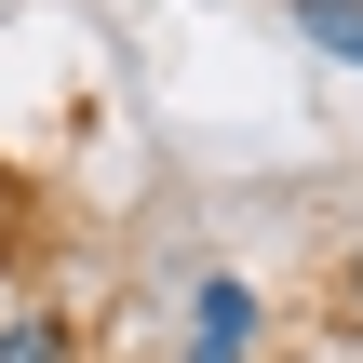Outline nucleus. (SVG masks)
<instances>
[{
    "label": "nucleus",
    "mask_w": 363,
    "mask_h": 363,
    "mask_svg": "<svg viewBox=\"0 0 363 363\" xmlns=\"http://www.w3.org/2000/svg\"><path fill=\"white\" fill-rule=\"evenodd\" d=\"M296 27H310V54L363 67V0H296Z\"/></svg>",
    "instance_id": "2"
},
{
    "label": "nucleus",
    "mask_w": 363,
    "mask_h": 363,
    "mask_svg": "<svg viewBox=\"0 0 363 363\" xmlns=\"http://www.w3.org/2000/svg\"><path fill=\"white\" fill-rule=\"evenodd\" d=\"M0 363H67V323H54V310H13V323H0Z\"/></svg>",
    "instance_id": "3"
},
{
    "label": "nucleus",
    "mask_w": 363,
    "mask_h": 363,
    "mask_svg": "<svg viewBox=\"0 0 363 363\" xmlns=\"http://www.w3.org/2000/svg\"><path fill=\"white\" fill-rule=\"evenodd\" d=\"M189 363H256V283H189Z\"/></svg>",
    "instance_id": "1"
},
{
    "label": "nucleus",
    "mask_w": 363,
    "mask_h": 363,
    "mask_svg": "<svg viewBox=\"0 0 363 363\" xmlns=\"http://www.w3.org/2000/svg\"><path fill=\"white\" fill-rule=\"evenodd\" d=\"M337 310H350V323H363V256H350V269H337Z\"/></svg>",
    "instance_id": "4"
}]
</instances>
